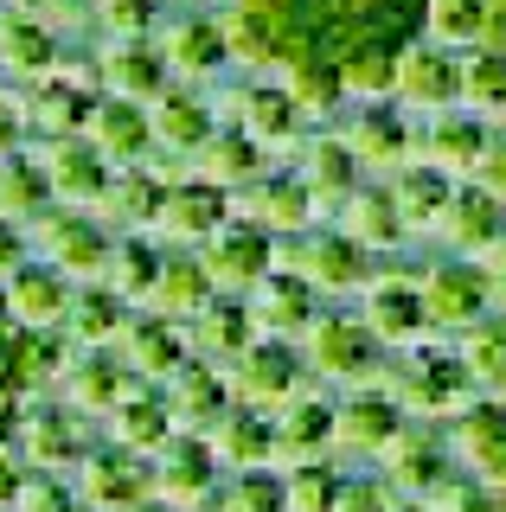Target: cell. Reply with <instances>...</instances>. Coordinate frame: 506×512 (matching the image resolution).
I'll return each instance as SVG.
<instances>
[{"mask_svg":"<svg viewBox=\"0 0 506 512\" xmlns=\"http://www.w3.org/2000/svg\"><path fill=\"white\" fill-rule=\"evenodd\" d=\"M295 346H302L308 372L321 384H340V391H353V384H391V352L372 340L359 308H321Z\"/></svg>","mask_w":506,"mask_h":512,"instance_id":"obj_1","label":"cell"},{"mask_svg":"<svg viewBox=\"0 0 506 512\" xmlns=\"http://www.w3.org/2000/svg\"><path fill=\"white\" fill-rule=\"evenodd\" d=\"M423 263H430V256H404V263H385V269H378V276L366 282V295L353 301L359 320L372 327V340L385 346L391 359H398V352L430 346V340H442V333L430 327V314H423V288H417Z\"/></svg>","mask_w":506,"mask_h":512,"instance_id":"obj_2","label":"cell"},{"mask_svg":"<svg viewBox=\"0 0 506 512\" xmlns=\"http://www.w3.org/2000/svg\"><path fill=\"white\" fill-rule=\"evenodd\" d=\"M391 397H398V410L410 423H449L474 397V378L455 359V340H430L417 352H398L391 359Z\"/></svg>","mask_w":506,"mask_h":512,"instance_id":"obj_3","label":"cell"},{"mask_svg":"<svg viewBox=\"0 0 506 512\" xmlns=\"http://www.w3.org/2000/svg\"><path fill=\"white\" fill-rule=\"evenodd\" d=\"M282 269H295V276H302L321 301H359V295H366V282L385 263H378L372 250H359L340 224H314L308 237H295V244L282 250Z\"/></svg>","mask_w":506,"mask_h":512,"instance_id":"obj_4","label":"cell"},{"mask_svg":"<svg viewBox=\"0 0 506 512\" xmlns=\"http://www.w3.org/2000/svg\"><path fill=\"white\" fill-rule=\"evenodd\" d=\"M90 416H77L65 397H26L20 423H13V455L33 474H77V461L90 455Z\"/></svg>","mask_w":506,"mask_h":512,"instance_id":"obj_5","label":"cell"},{"mask_svg":"<svg viewBox=\"0 0 506 512\" xmlns=\"http://www.w3.org/2000/svg\"><path fill=\"white\" fill-rule=\"evenodd\" d=\"M225 378H231V397H237V404H244V410H263V416H282L295 397L321 391V378L308 372V359H302V346H295V340H257Z\"/></svg>","mask_w":506,"mask_h":512,"instance_id":"obj_6","label":"cell"},{"mask_svg":"<svg viewBox=\"0 0 506 512\" xmlns=\"http://www.w3.org/2000/svg\"><path fill=\"white\" fill-rule=\"evenodd\" d=\"M33 256H45L52 269H65L77 288L109 276V256H116V231L97 212H77V205H52L33 224Z\"/></svg>","mask_w":506,"mask_h":512,"instance_id":"obj_7","label":"cell"},{"mask_svg":"<svg viewBox=\"0 0 506 512\" xmlns=\"http://www.w3.org/2000/svg\"><path fill=\"white\" fill-rule=\"evenodd\" d=\"M417 288H423V314H430V327L442 333V340H455V333L474 327V320L500 314L494 288H487V269L468 263V256H430Z\"/></svg>","mask_w":506,"mask_h":512,"instance_id":"obj_8","label":"cell"},{"mask_svg":"<svg viewBox=\"0 0 506 512\" xmlns=\"http://www.w3.org/2000/svg\"><path fill=\"white\" fill-rule=\"evenodd\" d=\"M295 244V237H289ZM282 237H270L263 224H250V218H231L225 231H212L199 244V263H205V276L218 282V295H250L270 269H282Z\"/></svg>","mask_w":506,"mask_h":512,"instance_id":"obj_9","label":"cell"},{"mask_svg":"<svg viewBox=\"0 0 506 512\" xmlns=\"http://www.w3.org/2000/svg\"><path fill=\"white\" fill-rule=\"evenodd\" d=\"M462 461H455V448L442 429L430 423H404L398 436L385 442V455H378V480H385L398 500H430L436 480H449Z\"/></svg>","mask_w":506,"mask_h":512,"instance_id":"obj_10","label":"cell"},{"mask_svg":"<svg viewBox=\"0 0 506 512\" xmlns=\"http://www.w3.org/2000/svg\"><path fill=\"white\" fill-rule=\"evenodd\" d=\"M71 301H77V282L65 269H52L45 256L20 263L7 282H0V314H7L20 333H65Z\"/></svg>","mask_w":506,"mask_h":512,"instance_id":"obj_11","label":"cell"},{"mask_svg":"<svg viewBox=\"0 0 506 512\" xmlns=\"http://www.w3.org/2000/svg\"><path fill=\"white\" fill-rule=\"evenodd\" d=\"M148 468H154V500H161V506H173V512H212L218 506L225 468L212 461L205 436H173Z\"/></svg>","mask_w":506,"mask_h":512,"instance_id":"obj_12","label":"cell"},{"mask_svg":"<svg viewBox=\"0 0 506 512\" xmlns=\"http://www.w3.org/2000/svg\"><path fill=\"white\" fill-rule=\"evenodd\" d=\"M71 480H77V500H84L90 512H135L141 500H154L148 455H129V448H116V442L90 448Z\"/></svg>","mask_w":506,"mask_h":512,"instance_id":"obj_13","label":"cell"},{"mask_svg":"<svg viewBox=\"0 0 506 512\" xmlns=\"http://www.w3.org/2000/svg\"><path fill=\"white\" fill-rule=\"evenodd\" d=\"M404 423H410V416L398 410L391 384H353V391H340V404H334V455L378 461L385 442L398 436Z\"/></svg>","mask_w":506,"mask_h":512,"instance_id":"obj_14","label":"cell"},{"mask_svg":"<svg viewBox=\"0 0 506 512\" xmlns=\"http://www.w3.org/2000/svg\"><path fill=\"white\" fill-rule=\"evenodd\" d=\"M116 352H122V365L135 372V384H154V391H167V384L193 365V340H186V327L167 320V314H154V308H141L129 320V333H122Z\"/></svg>","mask_w":506,"mask_h":512,"instance_id":"obj_15","label":"cell"},{"mask_svg":"<svg viewBox=\"0 0 506 512\" xmlns=\"http://www.w3.org/2000/svg\"><path fill=\"white\" fill-rule=\"evenodd\" d=\"M161 397H167V416H173V429H180V436H212V429L225 423V410L237 404L225 365H205V359L186 365V372L173 378Z\"/></svg>","mask_w":506,"mask_h":512,"instance_id":"obj_16","label":"cell"},{"mask_svg":"<svg viewBox=\"0 0 506 512\" xmlns=\"http://www.w3.org/2000/svg\"><path fill=\"white\" fill-rule=\"evenodd\" d=\"M186 340H193V359L205 365H231L244 359L250 346L263 340V327H257V314H250V295H218L212 308H205L193 327H186Z\"/></svg>","mask_w":506,"mask_h":512,"instance_id":"obj_17","label":"cell"},{"mask_svg":"<svg viewBox=\"0 0 506 512\" xmlns=\"http://www.w3.org/2000/svg\"><path fill=\"white\" fill-rule=\"evenodd\" d=\"M308 461H334V404H327L321 391L295 397V404L276 416V474L308 468Z\"/></svg>","mask_w":506,"mask_h":512,"instance_id":"obj_18","label":"cell"},{"mask_svg":"<svg viewBox=\"0 0 506 512\" xmlns=\"http://www.w3.org/2000/svg\"><path fill=\"white\" fill-rule=\"evenodd\" d=\"M250 314H257L263 340H302L308 320L321 314V295H314L295 269H270V276L250 288Z\"/></svg>","mask_w":506,"mask_h":512,"instance_id":"obj_19","label":"cell"},{"mask_svg":"<svg viewBox=\"0 0 506 512\" xmlns=\"http://www.w3.org/2000/svg\"><path fill=\"white\" fill-rule=\"evenodd\" d=\"M129 391H135V372L122 365V352H77L71 372H65V391H58V397H65L77 416L103 423V416L116 410Z\"/></svg>","mask_w":506,"mask_h":512,"instance_id":"obj_20","label":"cell"},{"mask_svg":"<svg viewBox=\"0 0 506 512\" xmlns=\"http://www.w3.org/2000/svg\"><path fill=\"white\" fill-rule=\"evenodd\" d=\"M77 346L65 333H20L13 327V359H7V384L20 397H58L65 391V372H71Z\"/></svg>","mask_w":506,"mask_h":512,"instance_id":"obj_21","label":"cell"},{"mask_svg":"<svg viewBox=\"0 0 506 512\" xmlns=\"http://www.w3.org/2000/svg\"><path fill=\"white\" fill-rule=\"evenodd\" d=\"M205 448H212V461H218L225 474L276 468V416L231 404V410H225V423H218L212 436H205Z\"/></svg>","mask_w":506,"mask_h":512,"instance_id":"obj_22","label":"cell"},{"mask_svg":"<svg viewBox=\"0 0 506 512\" xmlns=\"http://www.w3.org/2000/svg\"><path fill=\"white\" fill-rule=\"evenodd\" d=\"M103 429H109V442H116V448H129V455H148V461L161 455L173 436H180V429H173V416H167V397L154 391V384H135V391L103 416Z\"/></svg>","mask_w":506,"mask_h":512,"instance_id":"obj_23","label":"cell"},{"mask_svg":"<svg viewBox=\"0 0 506 512\" xmlns=\"http://www.w3.org/2000/svg\"><path fill=\"white\" fill-rule=\"evenodd\" d=\"M135 314H141V308H129L122 295H109L103 282H90V288H77V301H71L65 340H71L77 352H116Z\"/></svg>","mask_w":506,"mask_h":512,"instance_id":"obj_24","label":"cell"},{"mask_svg":"<svg viewBox=\"0 0 506 512\" xmlns=\"http://www.w3.org/2000/svg\"><path fill=\"white\" fill-rule=\"evenodd\" d=\"M442 436H449L455 448V461H462L468 474H481L487 461H494V448L506 442V397H487V391H474L462 410L442 423Z\"/></svg>","mask_w":506,"mask_h":512,"instance_id":"obj_25","label":"cell"},{"mask_svg":"<svg viewBox=\"0 0 506 512\" xmlns=\"http://www.w3.org/2000/svg\"><path fill=\"white\" fill-rule=\"evenodd\" d=\"M212 301H218V282L205 276L199 250H173L167 269H161V282H154V301H148V308L167 314V320H180V327H193Z\"/></svg>","mask_w":506,"mask_h":512,"instance_id":"obj_26","label":"cell"},{"mask_svg":"<svg viewBox=\"0 0 506 512\" xmlns=\"http://www.w3.org/2000/svg\"><path fill=\"white\" fill-rule=\"evenodd\" d=\"M455 359H462V372L474 378V391L506 397V314H487V320H474V327L455 333Z\"/></svg>","mask_w":506,"mask_h":512,"instance_id":"obj_27","label":"cell"},{"mask_svg":"<svg viewBox=\"0 0 506 512\" xmlns=\"http://www.w3.org/2000/svg\"><path fill=\"white\" fill-rule=\"evenodd\" d=\"M340 493H346V474L334 468V461H308V468L282 474V500H289V512H334Z\"/></svg>","mask_w":506,"mask_h":512,"instance_id":"obj_28","label":"cell"},{"mask_svg":"<svg viewBox=\"0 0 506 512\" xmlns=\"http://www.w3.org/2000/svg\"><path fill=\"white\" fill-rule=\"evenodd\" d=\"M212 512H289L282 500V474L276 468H250V474H225Z\"/></svg>","mask_w":506,"mask_h":512,"instance_id":"obj_29","label":"cell"},{"mask_svg":"<svg viewBox=\"0 0 506 512\" xmlns=\"http://www.w3.org/2000/svg\"><path fill=\"white\" fill-rule=\"evenodd\" d=\"M417 506H423V512H494V493H487V480H481V474L455 468L449 480H436L430 500H417Z\"/></svg>","mask_w":506,"mask_h":512,"instance_id":"obj_30","label":"cell"},{"mask_svg":"<svg viewBox=\"0 0 506 512\" xmlns=\"http://www.w3.org/2000/svg\"><path fill=\"white\" fill-rule=\"evenodd\" d=\"M13 512H84V500H77L71 474H33L26 468V487H20V500H13Z\"/></svg>","mask_w":506,"mask_h":512,"instance_id":"obj_31","label":"cell"},{"mask_svg":"<svg viewBox=\"0 0 506 512\" xmlns=\"http://www.w3.org/2000/svg\"><path fill=\"white\" fill-rule=\"evenodd\" d=\"M334 512H404V500L385 487V480H346V493H340Z\"/></svg>","mask_w":506,"mask_h":512,"instance_id":"obj_32","label":"cell"},{"mask_svg":"<svg viewBox=\"0 0 506 512\" xmlns=\"http://www.w3.org/2000/svg\"><path fill=\"white\" fill-rule=\"evenodd\" d=\"M20 263H33V231H20V224H0V282H7Z\"/></svg>","mask_w":506,"mask_h":512,"instance_id":"obj_33","label":"cell"},{"mask_svg":"<svg viewBox=\"0 0 506 512\" xmlns=\"http://www.w3.org/2000/svg\"><path fill=\"white\" fill-rule=\"evenodd\" d=\"M20 487H26V461L13 455V442H0V512H13Z\"/></svg>","mask_w":506,"mask_h":512,"instance_id":"obj_34","label":"cell"},{"mask_svg":"<svg viewBox=\"0 0 506 512\" xmlns=\"http://www.w3.org/2000/svg\"><path fill=\"white\" fill-rule=\"evenodd\" d=\"M135 512H173V506H161V500H141V506H135Z\"/></svg>","mask_w":506,"mask_h":512,"instance_id":"obj_35","label":"cell"},{"mask_svg":"<svg viewBox=\"0 0 506 512\" xmlns=\"http://www.w3.org/2000/svg\"><path fill=\"white\" fill-rule=\"evenodd\" d=\"M404 512H423V506H417V500H404Z\"/></svg>","mask_w":506,"mask_h":512,"instance_id":"obj_36","label":"cell"},{"mask_svg":"<svg viewBox=\"0 0 506 512\" xmlns=\"http://www.w3.org/2000/svg\"><path fill=\"white\" fill-rule=\"evenodd\" d=\"M7 84H13V77H7V71H0V90H7Z\"/></svg>","mask_w":506,"mask_h":512,"instance_id":"obj_37","label":"cell"},{"mask_svg":"<svg viewBox=\"0 0 506 512\" xmlns=\"http://www.w3.org/2000/svg\"><path fill=\"white\" fill-rule=\"evenodd\" d=\"M84 512H90V506H84Z\"/></svg>","mask_w":506,"mask_h":512,"instance_id":"obj_38","label":"cell"}]
</instances>
